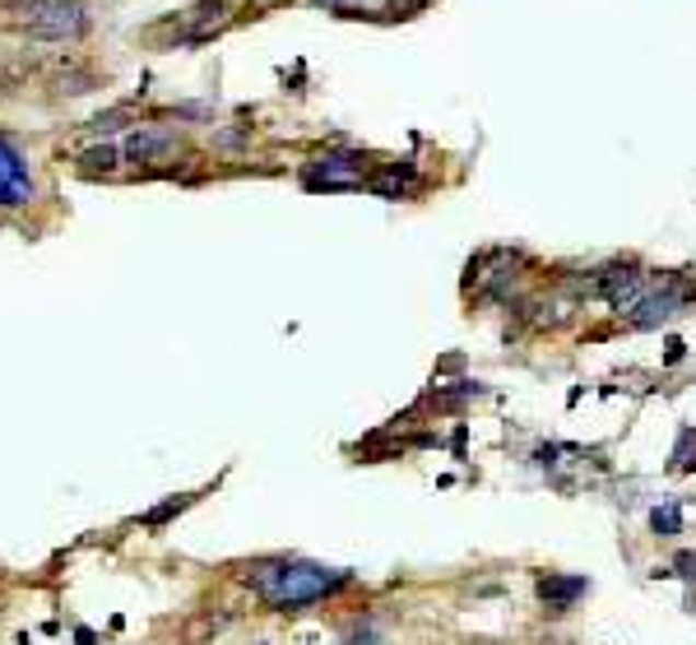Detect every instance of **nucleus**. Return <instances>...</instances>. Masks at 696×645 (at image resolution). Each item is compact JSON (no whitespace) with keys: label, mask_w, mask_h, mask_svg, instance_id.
<instances>
[{"label":"nucleus","mask_w":696,"mask_h":645,"mask_svg":"<svg viewBox=\"0 0 696 645\" xmlns=\"http://www.w3.org/2000/svg\"><path fill=\"white\" fill-rule=\"evenodd\" d=\"M237 580L275 613H302V609H312V603H325V599H335V595H344V590H353V585H358L353 572L321 566V562H306V557L246 562Z\"/></svg>","instance_id":"f257e3e1"},{"label":"nucleus","mask_w":696,"mask_h":645,"mask_svg":"<svg viewBox=\"0 0 696 645\" xmlns=\"http://www.w3.org/2000/svg\"><path fill=\"white\" fill-rule=\"evenodd\" d=\"M302 182L312 191H362L367 186V153L353 149H330L306 163Z\"/></svg>","instance_id":"f03ea898"},{"label":"nucleus","mask_w":696,"mask_h":645,"mask_svg":"<svg viewBox=\"0 0 696 645\" xmlns=\"http://www.w3.org/2000/svg\"><path fill=\"white\" fill-rule=\"evenodd\" d=\"M696 298L692 288H678V279H660V288H646L641 302L627 311V325L631 330H654V325H669L673 316H683V307Z\"/></svg>","instance_id":"7ed1b4c3"},{"label":"nucleus","mask_w":696,"mask_h":645,"mask_svg":"<svg viewBox=\"0 0 696 645\" xmlns=\"http://www.w3.org/2000/svg\"><path fill=\"white\" fill-rule=\"evenodd\" d=\"M24 28L33 37H47V43H66V37L84 33V5H74V0H43V5L24 10Z\"/></svg>","instance_id":"20e7f679"},{"label":"nucleus","mask_w":696,"mask_h":645,"mask_svg":"<svg viewBox=\"0 0 696 645\" xmlns=\"http://www.w3.org/2000/svg\"><path fill=\"white\" fill-rule=\"evenodd\" d=\"M33 172H28V159L10 135H0V209H24L33 205Z\"/></svg>","instance_id":"39448f33"},{"label":"nucleus","mask_w":696,"mask_h":645,"mask_svg":"<svg viewBox=\"0 0 696 645\" xmlns=\"http://www.w3.org/2000/svg\"><path fill=\"white\" fill-rule=\"evenodd\" d=\"M182 149V135L177 130H163V126H140L130 135V140L121 145V159L126 163H159L167 159V153Z\"/></svg>","instance_id":"423d86ee"},{"label":"nucleus","mask_w":696,"mask_h":645,"mask_svg":"<svg viewBox=\"0 0 696 645\" xmlns=\"http://www.w3.org/2000/svg\"><path fill=\"white\" fill-rule=\"evenodd\" d=\"M585 595H590L585 576H544V580H538V603H544L548 613H567Z\"/></svg>","instance_id":"0eeeda50"},{"label":"nucleus","mask_w":696,"mask_h":645,"mask_svg":"<svg viewBox=\"0 0 696 645\" xmlns=\"http://www.w3.org/2000/svg\"><path fill=\"white\" fill-rule=\"evenodd\" d=\"M650 530L654 534H660V539H673V534H683V506L678 502H660V506H654V511H650Z\"/></svg>","instance_id":"6e6552de"},{"label":"nucleus","mask_w":696,"mask_h":645,"mask_svg":"<svg viewBox=\"0 0 696 645\" xmlns=\"http://www.w3.org/2000/svg\"><path fill=\"white\" fill-rule=\"evenodd\" d=\"M190 502H196V497H186V493H182V497H167V502L153 506V511H144V516H140V525H144V530H163V525H167L172 516H182Z\"/></svg>","instance_id":"1a4fd4ad"},{"label":"nucleus","mask_w":696,"mask_h":645,"mask_svg":"<svg viewBox=\"0 0 696 645\" xmlns=\"http://www.w3.org/2000/svg\"><path fill=\"white\" fill-rule=\"evenodd\" d=\"M116 159H121V153H116L112 145H98V149L80 153V168H84V172H112V168H116Z\"/></svg>","instance_id":"9d476101"},{"label":"nucleus","mask_w":696,"mask_h":645,"mask_svg":"<svg viewBox=\"0 0 696 645\" xmlns=\"http://www.w3.org/2000/svg\"><path fill=\"white\" fill-rule=\"evenodd\" d=\"M478 395H483L478 381H460L455 390H437V404H441V408H460L464 400H478Z\"/></svg>","instance_id":"9b49d317"},{"label":"nucleus","mask_w":696,"mask_h":645,"mask_svg":"<svg viewBox=\"0 0 696 645\" xmlns=\"http://www.w3.org/2000/svg\"><path fill=\"white\" fill-rule=\"evenodd\" d=\"M344 645H381V636H376L372 622H358V627L348 632V641H344Z\"/></svg>","instance_id":"f8f14e48"},{"label":"nucleus","mask_w":696,"mask_h":645,"mask_svg":"<svg viewBox=\"0 0 696 645\" xmlns=\"http://www.w3.org/2000/svg\"><path fill=\"white\" fill-rule=\"evenodd\" d=\"M121 122H126V112H107V116H98V122H93V130L112 135V130H121Z\"/></svg>","instance_id":"ddd939ff"},{"label":"nucleus","mask_w":696,"mask_h":645,"mask_svg":"<svg viewBox=\"0 0 696 645\" xmlns=\"http://www.w3.org/2000/svg\"><path fill=\"white\" fill-rule=\"evenodd\" d=\"M673 566H678L683 580H696V553H678V557H673Z\"/></svg>","instance_id":"4468645a"},{"label":"nucleus","mask_w":696,"mask_h":645,"mask_svg":"<svg viewBox=\"0 0 696 645\" xmlns=\"http://www.w3.org/2000/svg\"><path fill=\"white\" fill-rule=\"evenodd\" d=\"M395 14H414V10H428V0H391Z\"/></svg>","instance_id":"2eb2a0df"},{"label":"nucleus","mask_w":696,"mask_h":645,"mask_svg":"<svg viewBox=\"0 0 696 645\" xmlns=\"http://www.w3.org/2000/svg\"><path fill=\"white\" fill-rule=\"evenodd\" d=\"M74 641H80V645H98V636H93L89 627H74Z\"/></svg>","instance_id":"dca6fc26"},{"label":"nucleus","mask_w":696,"mask_h":645,"mask_svg":"<svg viewBox=\"0 0 696 645\" xmlns=\"http://www.w3.org/2000/svg\"><path fill=\"white\" fill-rule=\"evenodd\" d=\"M683 348H687L683 339H669V362H678V358H683Z\"/></svg>","instance_id":"f3484780"},{"label":"nucleus","mask_w":696,"mask_h":645,"mask_svg":"<svg viewBox=\"0 0 696 645\" xmlns=\"http://www.w3.org/2000/svg\"><path fill=\"white\" fill-rule=\"evenodd\" d=\"M256 645H275V641H256Z\"/></svg>","instance_id":"a211bd4d"}]
</instances>
